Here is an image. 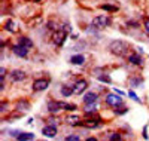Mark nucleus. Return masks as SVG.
Returning <instances> with one entry per match:
<instances>
[{
	"label": "nucleus",
	"instance_id": "393cba45",
	"mask_svg": "<svg viewBox=\"0 0 149 141\" xmlns=\"http://www.w3.org/2000/svg\"><path fill=\"white\" fill-rule=\"evenodd\" d=\"M128 95H130V98H133L134 101H137V102H140V98H139L137 95H136V94H134L133 91H130V92H128Z\"/></svg>",
	"mask_w": 149,
	"mask_h": 141
},
{
	"label": "nucleus",
	"instance_id": "412c9836",
	"mask_svg": "<svg viewBox=\"0 0 149 141\" xmlns=\"http://www.w3.org/2000/svg\"><path fill=\"white\" fill-rule=\"evenodd\" d=\"M86 107H85V113L86 114H91V113H94L95 110H97V106H95V102L94 104H85Z\"/></svg>",
	"mask_w": 149,
	"mask_h": 141
},
{
	"label": "nucleus",
	"instance_id": "9b49d317",
	"mask_svg": "<svg viewBox=\"0 0 149 141\" xmlns=\"http://www.w3.org/2000/svg\"><path fill=\"white\" fill-rule=\"evenodd\" d=\"M98 123H100V118H93V119H86L82 122V125L85 128H95L98 126Z\"/></svg>",
	"mask_w": 149,
	"mask_h": 141
},
{
	"label": "nucleus",
	"instance_id": "473e14b6",
	"mask_svg": "<svg viewBox=\"0 0 149 141\" xmlns=\"http://www.w3.org/2000/svg\"><path fill=\"white\" fill-rule=\"evenodd\" d=\"M115 91H116V94H118V95H124V92L121 91V89H115Z\"/></svg>",
	"mask_w": 149,
	"mask_h": 141
},
{
	"label": "nucleus",
	"instance_id": "4468645a",
	"mask_svg": "<svg viewBox=\"0 0 149 141\" xmlns=\"http://www.w3.org/2000/svg\"><path fill=\"white\" fill-rule=\"evenodd\" d=\"M18 45L26 46V48H31L33 46V42L29 39V37H19V39H18Z\"/></svg>",
	"mask_w": 149,
	"mask_h": 141
},
{
	"label": "nucleus",
	"instance_id": "6e6552de",
	"mask_svg": "<svg viewBox=\"0 0 149 141\" xmlns=\"http://www.w3.org/2000/svg\"><path fill=\"white\" fill-rule=\"evenodd\" d=\"M27 77V74L24 73L22 70H14L10 73V80L12 82H21V80H24Z\"/></svg>",
	"mask_w": 149,
	"mask_h": 141
},
{
	"label": "nucleus",
	"instance_id": "f704fd0d",
	"mask_svg": "<svg viewBox=\"0 0 149 141\" xmlns=\"http://www.w3.org/2000/svg\"><path fill=\"white\" fill-rule=\"evenodd\" d=\"M33 2H40V0H33Z\"/></svg>",
	"mask_w": 149,
	"mask_h": 141
},
{
	"label": "nucleus",
	"instance_id": "aec40b11",
	"mask_svg": "<svg viewBox=\"0 0 149 141\" xmlns=\"http://www.w3.org/2000/svg\"><path fill=\"white\" fill-rule=\"evenodd\" d=\"M29 107H30V104H29V102L27 101H18L17 102V109L18 110H29Z\"/></svg>",
	"mask_w": 149,
	"mask_h": 141
},
{
	"label": "nucleus",
	"instance_id": "a211bd4d",
	"mask_svg": "<svg viewBox=\"0 0 149 141\" xmlns=\"http://www.w3.org/2000/svg\"><path fill=\"white\" fill-rule=\"evenodd\" d=\"M67 123L72 125V126H76V125H81L82 122L78 116H70V118H67Z\"/></svg>",
	"mask_w": 149,
	"mask_h": 141
},
{
	"label": "nucleus",
	"instance_id": "39448f33",
	"mask_svg": "<svg viewBox=\"0 0 149 141\" xmlns=\"http://www.w3.org/2000/svg\"><path fill=\"white\" fill-rule=\"evenodd\" d=\"M86 86H88L86 80H78L76 83L73 85V94H74V95H81L85 89H86Z\"/></svg>",
	"mask_w": 149,
	"mask_h": 141
},
{
	"label": "nucleus",
	"instance_id": "20e7f679",
	"mask_svg": "<svg viewBox=\"0 0 149 141\" xmlns=\"http://www.w3.org/2000/svg\"><path fill=\"white\" fill-rule=\"evenodd\" d=\"M64 40H66V31L58 30V31H55L52 34V42H54L55 46H63Z\"/></svg>",
	"mask_w": 149,
	"mask_h": 141
},
{
	"label": "nucleus",
	"instance_id": "7c9ffc66",
	"mask_svg": "<svg viewBox=\"0 0 149 141\" xmlns=\"http://www.w3.org/2000/svg\"><path fill=\"white\" fill-rule=\"evenodd\" d=\"M145 28H146V31L149 33V19H148V21L145 22Z\"/></svg>",
	"mask_w": 149,
	"mask_h": 141
},
{
	"label": "nucleus",
	"instance_id": "4be33fe9",
	"mask_svg": "<svg viewBox=\"0 0 149 141\" xmlns=\"http://www.w3.org/2000/svg\"><path fill=\"white\" fill-rule=\"evenodd\" d=\"M102 9L109 10V12H116V10H118V8H116V6H112V5H103V6H102Z\"/></svg>",
	"mask_w": 149,
	"mask_h": 141
},
{
	"label": "nucleus",
	"instance_id": "6ab92c4d",
	"mask_svg": "<svg viewBox=\"0 0 149 141\" xmlns=\"http://www.w3.org/2000/svg\"><path fill=\"white\" fill-rule=\"evenodd\" d=\"M128 61H130V64H134V66H140L142 64V59L139 55H130Z\"/></svg>",
	"mask_w": 149,
	"mask_h": 141
},
{
	"label": "nucleus",
	"instance_id": "c85d7f7f",
	"mask_svg": "<svg viewBox=\"0 0 149 141\" xmlns=\"http://www.w3.org/2000/svg\"><path fill=\"white\" fill-rule=\"evenodd\" d=\"M19 134H21V132H19L18 129H17V131H12V132H10V135H12V137H18Z\"/></svg>",
	"mask_w": 149,
	"mask_h": 141
},
{
	"label": "nucleus",
	"instance_id": "b1692460",
	"mask_svg": "<svg viewBox=\"0 0 149 141\" xmlns=\"http://www.w3.org/2000/svg\"><path fill=\"white\" fill-rule=\"evenodd\" d=\"M98 80H102V82H106V83H110V77H107V76H97Z\"/></svg>",
	"mask_w": 149,
	"mask_h": 141
},
{
	"label": "nucleus",
	"instance_id": "f03ea898",
	"mask_svg": "<svg viewBox=\"0 0 149 141\" xmlns=\"http://www.w3.org/2000/svg\"><path fill=\"white\" fill-rule=\"evenodd\" d=\"M93 27L94 28H97V30H103V28H106L107 25H110V18L109 17H106V15H100V17H95L94 19H93Z\"/></svg>",
	"mask_w": 149,
	"mask_h": 141
},
{
	"label": "nucleus",
	"instance_id": "1a4fd4ad",
	"mask_svg": "<svg viewBox=\"0 0 149 141\" xmlns=\"http://www.w3.org/2000/svg\"><path fill=\"white\" fill-rule=\"evenodd\" d=\"M42 134L45 137H48V138H54L57 135V128L54 125H48V126H45L42 129Z\"/></svg>",
	"mask_w": 149,
	"mask_h": 141
},
{
	"label": "nucleus",
	"instance_id": "7ed1b4c3",
	"mask_svg": "<svg viewBox=\"0 0 149 141\" xmlns=\"http://www.w3.org/2000/svg\"><path fill=\"white\" fill-rule=\"evenodd\" d=\"M106 104L110 106V107H119L122 104V98L118 97L116 94H109L106 97Z\"/></svg>",
	"mask_w": 149,
	"mask_h": 141
},
{
	"label": "nucleus",
	"instance_id": "f257e3e1",
	"mask_svg": "<svg viewBox=\"0 0 149 141\" xmlns=\"http://www.w3.org/2000/svg\"><path fill=\"white\" fill-rule=\"evenodd\" d=\"M109 49H110V52L113 54V55L122 57V55H125V54H127L128 45H127L125 42H122V40H113V42L110 43Z\"/></svg>",
	"mask_w": 149,
	"mask_h": 141
},
{
	"label": "nucleus",
	"instance_id": "ddd939ff",
	"mask_svg": "<svg viewBox=\"0 0 149 141\" xmlns=\"http://www.w3.org/2000/svg\"><path fill=\"white\" fill-rule=\"evenodd\" d=\"M84 61H85V57L84 55H73L70 58V62L74 64V66H81V64H84Z\"/></svg>",
	"mask_w": 149,
	"mask_h": 141
},
{
	"label": "nucleus",
	"instance_id": "cd10ccee",
	"mask_svg": "<svg viewBox=\"0 0 149 141\" xmlns=\"http://www.w3.org/2000/svg\"><path fill=\"white\" fill-rule=\"evenodd\" d=\"M116 114H124V113H127V109H122V110H115Z\"/></svg>",
	"mask_w": 149,
	"mask_h": 141
},
{
	"label": "nucleus",
	"instance_id": "c756f323",
	"mask_svg": "<svg viewBox=\"0 0 149 141\" xmlns=\"http://www.w3.org/2000/svg\"><path fill=\"white\" fill-rule=\"evenodd\" d=\"M146 131H148V128L145 126V128H143V138H146V140H148V134H146Z\"/></svg>",
	"mask_w": 149,
	"mask_h": 141
},
{
	"label": "nucleus",
	"instance_id": "9d476101",
	"mask_svg": "<svg viewBox=\"0 0 149 141\" xmlns=\"http://www.w3.org/2000/svg\"><path fill=\"white\" fill-rule=\"evenodd\" d=\"M14 54L17 55V57H21V58H24V57H27V54H29V48H26V46H21V45H17V46H14Z\"/></svg>",
	"mask_w": 149,
	"mask_h": 141
},
{
	"label": "nucleus",
	"instance_id": "f8f14e48",
	"mask_svg": "<svg viewBox=\"0 0 149 141\" xmlns=\"http://www.w3.org/2000/svg\"><path fill=\"white\" fill-rule=\"evenodd\" d=\"M97 100H98V97L94 92H88L84 97V102H85V104H94V102H97Z\"/></svg>",
	"mask_w": 149,
	"mask_h": 141
},
{
	"label": "nucleus",
	"instance_id": "bb28decb",
	"mask_svg": "<svg viewBox=\"0 0 149 141\" xmlns=\"http://www.w3.org/2000/svg\"><path fill=\"white\" fill-rule=\"evenodd\" d=\"M66 141H79V137L78 135H69L66 138Z\"/></svg>",
	"mask_w": 149,
	"mask_h": 141
},
{
	"label": "nucleus",
	"instance_id": "72a5a7b5",
	"mask_svg": "<svg viewBox=\"0 0 149 141\" xmlns=\"http://www.w3.org/2000/svg\"><path fill=\"white\" fill-rule=\"evenodd\" d=\"M86 141H97V138H94V137H90V138H86Z\"/></svg>",
	"mask_w": 149,
	"mask_h": 141
},
{
	"label": "nucleus",
	"instance_id": "2eb2a0df",
	"mask_svg": "<svg viewBox=\"0 0 149 141\" xmlns=\"http://www.w3.org/2000/svg\"><path fill=\"white\" fill-rule=\"evenodd\" d=\"M33 138H34V135H33V134H27V132H21V134L17 137L18 141H29V140H33Z\"/></svg>",
	"mask_w": 149,
	"mask_h": 141
},
{
	"label": "nucleus",
	"instance_id": "dca6fc26",
	"mask_svg": "<svg viewBox=\"0 0 149 141\" xmlns=\"http://www.w3.org/2000/svg\"><path fill=\"white\" fill-rule=\"evenodd\" d=\"M61 94H63V97H70L73 94V86H69V85L63 86L61 88Z\"/></svg>",
	"mask_w": 149,
	"mask_h": 141
},
{
	"label": "nucleus",
	"instance_id": "0eeeda50",
	"mask_svg": "<svg viewBox=\"0 0 149 141\" xmlns=\"http://www.w3.org/2000/svg\"><path fill=\"white\" fill-rule=\"evenodd\" d=\"M49 86V80L48 79H39L33 83V89L34 91H45V89Z\"/></svg>",
	"mask_w": 149,
	"mask_h": 141
},
{
	"label": "nucleus",
	"instance_id": "2f4dec72",
	"mask_svg": "<svg viewBox=\"0 0 149 141\" xmlns=\"http://www.w3.org/2000/svg\"><path fill=\"white\" fill-rule=\"evenodd\" d=\"M5 71H6V70H5L3 67H2V68H0V76H2V77H3V76H5Z\"/></svg>",
	"mask_w": 149,
	"mask_h": 141
},
{
	"label": "nucleus",
	"instance_id": "423d86ee",
	"mask_svg": "<svg viewBox=\"0 0 149 141\" xmlns=\"http://www.w3.org/2000/svg\"><path fill=\"white\" fill-rule=\"evenodd\" d=\"M64 107H66V102H61V101H51L48 104V110L51 113H57L58 110L64 109Z\"/></svg>",
	"mask_w": 149,
	"mask_h": 141
},
{
	"label": "nucleus",
	"instance_id": "5701e85b",
	"mask_svg": "<svg viewBox=\"0 0 149 141\" xmlns=\"http://www.w3.org/2000/svg\"><path fill=\"white\" fill-rule=\"evenodd\" d=\"M110 141H121V134H118V132L110 134Z\"/></svg>",
	"mask_w": 149,
	"mask_h": 141
},
{
	"label": "nucleus",
	"instance_id": "a878e982",
	"mask_svg": "<svg viewBox=\"0 0 149 141\" xmlns=\"http://www.w3.org/2000/svg\"><path fill=\"white\" fill-rule=\"evenodd\" d=\"M78 107L74 106V104H66V107H64V110H69V111H73V110H76Z\"/></svg>",
	"mask_w": 149,
	"mask_h": 141
},
{
	"label": "nucleus",
	"instance_id": "f3484780",
	"mask_svg": "<svg viewBox=\"0 0 149 141\" xmlns=\"http://www.w3.org/2000/svg\"><path fill=\"white\" fill-rule=\"evenodd\" d=\"M5 28H6L8 31H10V33H15V31L18 30L17 24H15L14 21H8V22H6V25H5Z\"/></svg>",
	"mask_w": 149,
	"mask_h": 141
}]
</instances>
